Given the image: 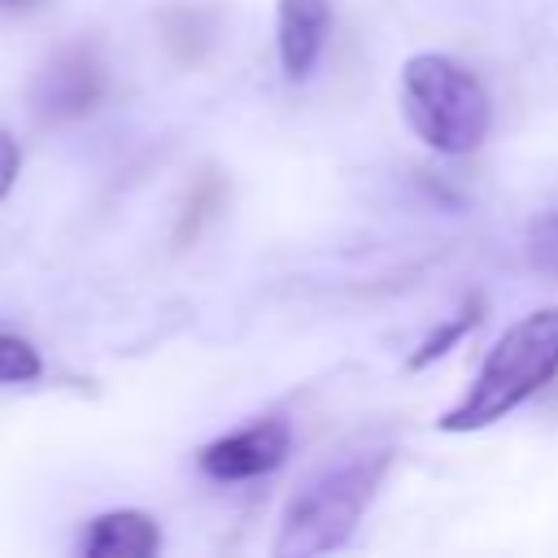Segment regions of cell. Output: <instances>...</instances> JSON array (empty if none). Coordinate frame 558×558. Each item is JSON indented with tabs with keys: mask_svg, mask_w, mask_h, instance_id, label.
<instances>
[{
	"mask_svg": "<svg viewBox=\"0 0 558 558\" xmlns=\"http://www.w3.org/2000/svg\"><path fill=\"white\" fill-rule=\"evenodd\" d=\"M388 462H392V449L379 445V449H357L318 466L283 506L275 558H310L344 545L362 510L371 506Z\"/></svg>",
	"mask_w": 558,
	"mask_h": 558,
	"instance_id": "cell-1",
	"label": "cell"
},
{
	"mask_svg": "<svg viewBox=\"0 0 558 558\" xmlns=\"http://www.w3.org/2000/svg\"><path fill=\"white\" fill-rule=\"evenodd\" d=\"M558 375V305L532 310L514 327L501 331V340L488 349L475 384L466 397L436 418L440 432H480L497 418H506L514 405L536 397Z\"/></svg>",
	"mask_w": 558,
	"mask_h": 558,
	"instance_id": "cell-2",
	"label": "cell"
},
{
	"mask_svg": "<svg viewBox=\"0 0 558 558\" xmlns=\"http://www.w3.org/2000/svg\"><path fill=\"white\" fill-rule=\"evenodd\" d=\"M401 113L410 131L436 153H471L493 126L484 83L445 52H414L401 65Z\"/></svg>",
	"mask_w": 558,
	"mask_h": 558,
	"instance_id": "cell-3",
	"label": "cell"
},
{
	"mask_svg": "<svg viewBox=\"0 0 558 558\" xmlns=\"http://www.w3.org/2000/svg\"><path fill=\"white\" fill-rule=\"evenodd\" d=\"M109 92L105 61L87 44H65L57 48L31 78V113L48 126L78 122L87 118Z\"/></svg>",
	"mask_w": 558,
	"mask_h": 558,
	"instance_id": "cell-4",
	"label": "cell"
},
{
	"mask_svg": "<svg viewBox=\"0 0 558 558\" xmlns=\"http://www.w3.org/2000/svg\"><path fill=\"white\" fill-rule=\"evenodd\" d=\"M292 449V432L283 418H257L231 436H218L209 440L201 453H196V466L209 475V480H257V475H270Z\"/></svg>",
	"mask_w": 558,
	"mask_h": 558,
	"instance_id": "cell-5",
	"label": "cell"
},
{
	"mask_svg": "<svg viewBox=\"0 0 558 558\" xmlns=\"http://www.w3.org/2000/svg\"><path fill=\"white\" fill-rule=\"evenodd\" d=\"M331 26V4L327 0H279L275 31H279V61L288 78H305L323 52Z\"/></svg>",
	"mask_w": 558,
	"mask_h": 558,
	"instance_id": "cell-6",
	"label": "cell"
},
{
	"mask_svg": "<svg viewBox=\"0 0 558 558\" xmlns=\"http://www.w3.org/2000/svg\"><path fill=\"white\" fill-rule=\"evenodd\" d=\"M78 549L87 558H148L161 549V527L144 510H109L87 523Z\"/></svg>",
	"mask_w": 558,
	"mask_h": 558,
	"instance_id": "cell-7",
	"label": "cell"
},
{
	"mask_svg": "<svg viewBox=\"0 0 558 558\" xmlns=\"http://www.w3.org/2000/svg\"><path fill=\"white\" fill-rule=\"evenodd\" d=\"M480 318H484V305H480V301H466L449 323H440V327H432V331L423 336V344L410 353V366H414V371H423V366H432L436 357H445V353H449L466 331H475V327H480Z\"/></svg>",
	"mask_w": 558,
	"mask_h": 558,
	"instance_id": "cell-8",
	"label": "cell"
},
{
	"mask_svg": "<svg viewBox=\"0 0 558 558\" xmlns=\"http://www.w3.org/2000/svg\"><path fill=\"white\" fill-rule=\"evenodd\" d=\"M527 262H532V270L558 279V209L532 218V227H527Z\"/></svg>",
	"mask_w": 558,
	"mask_h": 558,
	"instance_id": "cell-9",
	"label": "cell"
},
{
	"mask_svg": "<svg viewBox=\"0 0 558 558\" xmlns=\"http://www.w3.org/2000/svg\"><path fill=\"white\" fill-rule=\"evenodd\" d=\"M218 209H222V183H218V179H196V187H192V196H187V205H183L179 240L196 235V231H201V222H205V218H214Z\"/></svg>",
	"mask_w": 558,
	"mask_h": 558,
	"instance_id": "cell-10",
	"label": "cell"
},
{
	"mask_svg": "<svg viewBox=\"0 0 558 558\" xmlns=\"http://www.w3.org/2000/svg\"><path fill=\"white\" fill-rule=\"evenodd\" d=\"M39 353L22 336H0V384H26L39 375Z\"/></svg>",
	"mask_w": 558,
	"mask_h": 558,
	"instance_id": "cell-11",
	"label": "cell"
},
{
	"mask_svg": "<svg viewBox=\"0 0 558 558\" xmlns=\"http://www.w3.org/2000/svg\"><path fill=\"white\" fill-rule=\"evenodd\" d=\"M17 166H22V153H17L13 135L0 131V196H9V187L17 183Z\"/></svg>",
	"mask_w": 558,
	"mask_h": 558,
	"instance_id": "cell-12",
	"label": "cell"
},
{
	"mask_svg": "<svg viewBox=\"0 0 558 558\" xmlns=\"http://www.w3.org/2000/svg\"><path fill=\"white\" fill-rule=\"evenodd\" d=\"M17 4H31V0H0V9H17Z\"/></svg>",
	"mask_w": 558,
	"mask_h": 558,
	"instance_id": "cell-13",
	"label": "cell"
}]
</instances>
